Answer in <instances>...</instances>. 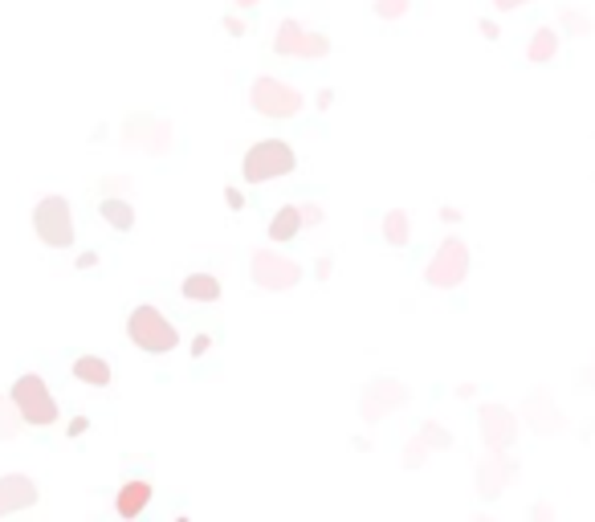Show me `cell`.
I'll use <instances>...</instances> for the list:
<instances>
[{
	"instance_id": "1",
	"label": "cell",
	"mask_w": 595,
	"mask_h": 522,
	"mask_svg": "<svg viewBox=\"0 0 595 522\" xmlns=\"http://www.w3.org/2000/svg\"><path fill=\"white\" fill-rule=\"evenodd\" d=\"M126 338H131L139 351H147V355H167V351L180 347L175 322L167 319L159 306H151V302H143V306H134L131 314H126Z\"/></svg>"
},
{
	"instance_id": "2",
	"label": "cell",
	"mask_w": 595,
	"mask_h": 522,
	"mask_svg": "<svg viewBox=\"0 0 595 522\" xmlns=\"http://www.w3.org/2000/svg\"><path fill=\"white\" fill-rule=\"evenodd\" d=\"M9 400L17 404L20 420H25L29 428H49V425H58L61 408H58V400H53L49 384L37 376V371H25V376H17V379H12Z\"/></svg>"
},
{
	"instance_id": "3",
	"label": "cell",
	"mask_w": 595,
	"mask_h": 522,
	"mask_svg": "<svg viewBox=\"0 0 595 522\" xmlns=\"http://www.w3.org/2000/svg\"><path fill=\"white\" fill-rule=\"evenodd\" d=\"M298 167V151L286 139H257V143L245 151L240 159V172H245V184H269V180H281Z\"/></svg>"
},
{
	"instance_id": "4",
	"label": "cell",
	"mask_w": 595,
	"mask_h": 522,
	"mask_svg": "<svg viewBox=\"0 0 595 522\" xmlns=\"http://www.w3.org/2000/svg\"><path fill=\"white\" fill-rule=\"evenodd\" d=\"M302 261H294L289 253H278L269 249V245H261V249L249 253V278L257 290L265 294H281V290H294L298 281H302Z\"/></svg>"
},
{
	"instance_id": "5",
	"label": "cell",
	"mask_w": 595,
	"mask_h": 522,
	"mask_svg": "<svg viewBox=\"0 0 595 522\" xmlns=\"http://www.w3.org/2000/svg\"><path fill=\"white\" fill-rule=\"evenodd\" d=\"M469 261H473V253L461 237H444V241L432 249V257L424 261V281L436 286V290H457V286L469 278Z\"/></svg>"
},
{
	"instance_id": "6",
	"label": "cell",
	"mask_w": 595,
	"mask_h": 522,
	"mask_svg": "<svg viewBox=\"0 0 595 522\" xmlns=\"http://www.w3.org/2000/svg\"><path fill=\"white\" fill-rule=\"evenodd\" d=\"M249 107L265 118H294L298 110L306 107V94L298 86H289L286 77L261 74V77H253V86H249Z\"/></svg>"
},
{
	"instance_id": "7",
	"label": "cell",
	"mask_w": 595,
	"mask_h": 522,
	"mask_svg": "<svg viewBox=\"0 0 595 522\" xmlns=\"http://www.w3.org/2000/svg\"><path fill=\"white\" fill-rule=\"evenodd\" d=\"M33 232L49 249H69L74 245L77 229H74V208H69L66 196H41L37 208H33Z\"/></svg>"
},
{
	"instance_id": "8",
	"label": "cell",
	"mask_w": 595,
	"mask_h": 522,
	"mask_svg": "<svg viewBox=\"0 0 595 522\" xmlns=\"http://www.w3.org/2000/svg\"><path fill=\"white\" fill-rule=\"evenodd\" d=\"M273 53L278 58H298V61H318L330 53V41L318 29L302 25L298 17H281L278 33H273Z\"/></svg>"
},
{
	"instance_id": "9",
	"label": "cell",
	"mask_w": 595,
	"mask_h": 522,
	"mask_svg": "<svg viewBox=\"0 0 595 522\" xmlns=\"http://www.w3.org/2000/svg\"><path fill=\"white\" fill-rule=\"evenodd\" d=\"M412 400V387L403 384L395 376H375L371 384L363 387V396H359V420L363 425H379L384 416H392L395 408H403Z\"/></svg>"
},
{
	"instance_id": "10",
	"label": "cell",
	"mask_w": 595,
	"mask_h": 522,
	"mask_svg": "<svg viewBox=\"0 0 595 522\" xmlns=\"http://www.w3.org/2000/svg\"><path fill=\"white\" fill-rule=\"evenodd\" d=\"M518 412L506 404H498V400H490V404L477 408V428H481V441H485V449H509L514 441H518Z\"/></svg>"
},
{
	"instance_id": "11",
	"label": "cell",
	"mask_w": 595,
	"mask_h": 522,
	"mask_svg": "<svg viewBox=\"0 0 595 522\" xmlns=\"http://www.w3.org/2000/svg\"><path fill=\"white\" fill-rule=\"evenodd\" d=\"M514 477H518V461L506 457V449H490V453L477 461V493H481V502L501 498V490H509Z\"/></svg>"
},
{
	"instance_id": "12",
	"label": "cell",
	"mask_w": 595,
	"mask_h": 522,
	"mask_svg": "<svg viewBox=\"0 0 595 522\" xmlns=\"http://www.w3.org/2000/svg\"><path fill=\"white\" fill-rule=\"evenodd\" d=\"M172 139H175V131L167 118H151V115L139 118L134 115V118H126V126H123V143L143 147L147 155H167L172 151Z\"/></svg>"
},
{
	"instance_id": "13",
	"label": "cell",
	"mask_w": 595,
	"mask_h": 522,
	"mask_svg": "<svg viewBox=\"0 0 595 522\" xmlns=\"http://www.w3.org/2000/svg\"><path fill=\"white\" fill-rule=\"evenodd\" d=\"M522 420L534 428L538 436H558L566 433V416L558 412L555 396H550L547 387H534L526 400H522Z\"/></svg>"
},
{
	"instance_id": "14",
	"label": "cell",
	"mask_w": 595,
	"mask_h": 522,
	"mask_svg": "<svg viewBox=\"0 0 595 522\" xmlns=\"http://www.w3.org/2000/svg\"><path fill=\"white\" fill-rule=\"evenodd\" d=\"M37 498H41V490L33 477H25V474L0 477V518H9L17 510H29V506H37Z\"/></svg>"
},
{
	"instance_id": "15",
	"label": "cell",
	"mask_w": 595,
	"mask_h": 522,
	"mask_svg": "<svg viewBox=\"0 0 595 522\" xmlns=\"http://www.w3.org/2000/svg\"><path fill=\"white\" fill-rule=\"evenodd\" d=\"M151 506V482L147 477H126L115 490V514L118 518H139Z\"/></svg>"
},
{
	"instance_id": "16",
	"label": "cell",
	"mask_w": 595,
	"mask_h": 522,
	"mask_svg": "<svg viewBox=\"0 0 595 522\" xmlns=\"http://www.w3.org/2000/svg\"><path fill=\"white\" fill-rule=\"evenodd\" d=\"M298 232H302V208L298 204H281L278 213L269 216V241L286 245V241H294Z\"/></svg>"
},
{
	"instance_id": "17",
	"label": "cell",
	"mask_w": 595,
	"mask_h": 522,
	"mask_svg": "<svg viewBox=\"0 0 595 522\" xmlns=\"http://www.w3.org/2000/svg\"><path fill=\"white\" fill-rule=\"evenodd\" d=\"M98 216H102L115 232H131L134 229V204L123 200V196H102V200H98Z\"/></svg>"
},
{
	"instance_id": "18",
	"label": "cell",
	"mask_w": 595,
	"mask_h": 522,
	"mask_svg": "<svg viewBox=\"0 0 595 522\" xmlns=\"http://www.w3.org/2000/svg\"><path fill=\"white\" fill-rule=\"evenodd\" d=\"M74 379L77 384H90V387H106L110 379H115V371H110V363H106L102 355H77L74 359Z\"/></svg>"
},
{
	"instance_id": "19",
	"label": "cell",
	"mask_w": 595,
	"mask_h": 522,
	"mask_svg": "<svg viewBox=\"0 0 595 522\" xmlns=\"http://www.w3.org/2000/svg\"><path fill=\"white\" fill-rule=\"evenodd\" d=\"M180 294L188 302H221V278L216 273H188V278L180 281Z\"/></svg>"
},
{
	"instance_id": "20",
	"label": "cell",
	"mask_w": 595,
	"mask_h": 522,
	"mask_svg": "<svg viewBox=\"0 0 595 522\" xmlns=\"http://www.w3.org/2000/svg\"><path fill=\"white\" fill-rule=\"evenodd\" d=\"M558 58V33L550 29V25H538L534 37L526 41V61H534V66H547V61Z\"/></svg>"
},
{
	"instance_id": "21",
	"label": "cell",
	"mask_w": 595,
	"mask_h": 522,
	"mask_svg": "<svg viewBox=\"0 0 595 522\" xmlns=\"http://www.w3.org/2000/svg\"><path fill=\"white\" fill-rule=\"evenodd\" d=\"M379 232H384V241L403 249V245L412 241V216L403 213V208H387L384 221H379Z\"/></svg>"
},
{
	"instance_id": "22",
	"label": "cell",
	"mask_w": 595,
	"mask_h": 522,
	"mask_svg": "<svg viewBox=\"0 0 595 522\" xmlns=\"http://www.w3.org/2000/svg\"><path fill=\"white\" fill-rule=\"evenodd\" d=\"M558 25H563L571 37H591V33H595V17H591V12L571 9V4H563V9H558Z\"/></svg>"
},
{
	"instance_id": "23",
	"label": "cell",
	"mask_w": 595,
	"mask_h": 522,
	"mask_svg": "<svg viewBox=\"0 0 595 522\" xmlns=\"http://www.w3.org/2000/svg\"><path fill=\"white\" fill-rule=\"evenodd\" d=\"M428 453H432V445L424 441L420 433H416V436H408V445H403V453H400L403 469H420V465L428 461Z\"/></svg>"
},
{
	"instance_id": "24",
	"label": "cell",
	"mask_w": 595,
	"mask_h": 522,
	"mask_svg": "<svg viewBox=\"0 0 595 522\" xmlns=\"http://www.w3.org/2000/svg\"><path fill=\"white\" fill-rule=\"evenodd\" d=\"M20 412H17V404H12L9 396H0V441H12V436L20 433Z\"/></svg>"
},
{
	"instance_id": "25",
	"label": "cell",
	"mask_w": 595,
	"mask_h": 522,
	"mask_svg": "<svg viewBox=\"0 0 595 522\" xmlns=\"http://www.w3.org/2000/svg\"><path fill=\"white\" fill-rule=\"evenodd\" d=\"M420 436L432 449H452V433L441 425V420H420Z\"/></svg>"
},
{
	"instance_id": "26",
	"label": "cell",
	"mask_w": 595,
	"mask_h": 522,
	"mask_svg": "<svg viewBox=\"0 0 595 522\" xmlns=\"http://www.w3.org/2000/svg\"><path fill=\"white\" fill-rule=\"evenodd\" d=\"M371 9H375L379 20H403L408 12H412V0H375Z\"/></svg>"
},
{
	"instance_id": "27",
	"label": "cell",
	"mask_w": 595,
	"mask_h": 522,
	"mask_svg": "<svg viewBox=\"0 0 595 522\" xmlns=\"http://www.w3.org/2000/svg\"><path fill=\"white\" fill-rule=\"evenodd\" d=\"M302 208V229H314V224H322V204H298Z\"/></svg>"
},
{
	"instance_id": "28",
	"label": "cell",
	"mask_w": 595,
	"mask_h": 522,
	"mask_svg": "<svg viewBox=\"0 0 595 522\" xmlns=\"http://www.w3.org/2000/svg\"><path fill=\"white\" fill-rule=\"evenodd\" d=\"M330 273H335V257H330V253H322V257L314 261V278H318V281H327Z\"/></svg>"
},
{
	"instance_id": "29",
	"label": "cell",
	"mask_w": 595,
	"mask_h": 522,
	"mask_svg": "<svg viewBox=\"0 0 595 522\" xmlns=\"http://www.w3.org/2000/svg\"><path fill=\"white\" fill-rule=\"evenodd\" d=\"M477 29H481V37H485V41H498L501 37V29H498V20H493V17H481Z\"/></svg>"
},
{
	"instance_id": "30",
	"label": "cell",
	"mask_w": 595,
	"mask_h": 522,
	"mask_svg": "<svg viewBox=\"0 0 595 522\" xmlns=\"http://www.w3.org/2000/svg\"><path fill=\"white\" fill-rule=\"evenodd\" d=\"M224 204H229L232 213H237V208H245V196H240V188H237V184L224 188Z\"/></svg>"
},
{
	"instance_id": "31",
	"label": "cell",
	"mask_w": 595,
	"mask_h": 522,
	"mask_svg": "<svg viewBox=\"0 0 595 522\" xmlns=\"http://www.w3.org/2000/svg\"><path fill=\"white\" fill-rule=\"evenodd\" d=\"M224 29H229L232 37H240V33H249V25H245V20H240L237 12H229V17H224Z\"/></svg>"
},
{
	"instance_id": "32",
	"label": "cell",
	"mask_w": 595,
	"mask_h": 522,
	"mask_svg": "<svg viewBox=\"0 0 595 522\" xmlns=\"http://www.w3.org/2000/svg\"><path fill=\"white\" fill-rule=\"evenodd\" d=\"M102 188H106V196H110V192H126V188H131V180H123V175H110Z\"/></svg>"
},
{
	"instance_id": "33",
	"label": "cell",
	"mask_w": 595,
	"mask_h": 522,
	"mask_svg": "<svg viewBox=\"0 0 595 522\" xmlns=\"http://www.w3.org/2000/svg\"><path fill=\"white\" fill-rule=\"evenodd\" d=\"M86 428H90V420H86V416H74V420L66 425V433H69V436H82Z\"/></svg>"
},
{
	"instance_id": "34",
	"label": "cell",
	"mask_w": 595,
	"mask_h": 522,
	"mask_svg": "<svg viewBox=\"0 0 595 522\" xmlns=\"http://www.w3.org/2000/svg\"><path fill=\"white\" fill-rule=\"evenodd\" d=\"M530 518H538V522H550V518H555V510H550V502H538L534 510H530Z\"/></svg>"
},
{
	"instance_id": "35",
	"label": "cell",
	"mask_w": 595,
	"mask_h": 522,
	"mask_svg": "<svg viewBox=\"0 0 595 522\" xmlns=\"http://www.w3.org/2000/svg\"><path fill=\"white\" fill-rule=\"evenodd\" d=\"M522 4H530V0H493L498 12H514V9H522Z\"/></svg>"
},
{
	"instance_id": "36",
	"label": "cell",
	"mask_w": 595,
	"mask_h": 522,
	"mask_svg": "<svg viewBox=\"0 0 595 522\" xmlns=\"http://www.w3.org/2000/svg\"><path fill=\"white\" fill-rule=\"evenodd\" d=\"M318 110H330V102H335V90H318Z\"/></svg>"
},
{
	"instance_id": "37",
	"label": "cell",
	"mask_w": 595,
	"mask_h": 522,
	"mask_svg": "<svg viewBox=\"0 0 595 522\" xmlns=\"http://www.w3.org/2000/svg\"><path fill=\"white\" fill-rule=\"evenodd\" d=\"M441 221H444V224H457V221H461V213H457L452 204H444V208H441Z\"/></svg>"
},
{
	"instance_id": "38",
	"label": "cell",
	"mask_w": 595,
	"mask_h": 522,
	"mask_svg": "<svg viewBox=\"0 0 595 522\" xmlns=\"http://www.w3.org/2000/svg\"><path fill=\"white\" fill-rule=\"evenodd\" d=\"M208 347H212V338H208V335H196V338H192V351H196V355H204Z\"/></svg>"
},
{
	"instance_id": "39",
	"label": "cell",
	"mask_w": 595,
	"mask_h": 522,
	"mask_svg": "<svg viewBox=\"0 0 595 522\" xmlns=\"http://www.w3.org/2000/svg\"><path fill=\"white\" fill-rule=\"evenodd\" d=\"M98 265V253H82V257H77V270H94Z\"/></svg>"
},
{
	"instance_id": "40",
	"label": "cell",
	"mask_w": 595,
	"mask_h": 522,
	"mask_svg": "<svg viewBox=\"0 0 595 522\" xmlns=\"http://www.w3.org/2000/svg\"><path fill=\"white\" fill-rule=\"evenodd\" d=\"M457 396H461V400L477 396V384H457Z\"/></svg>"
},
{
	"instance_id": "41",
	"label": "cell",
	"mask_w": 595,
	"mask_h": 522,
	"mask_svg": "<svg viewBox=\"0 0 595 522\" xmlns=\"http://www.w3.org/2000/svg\"><path fill=\"white\" fill-rule=\"evenodd\" d=\"M237 9H253V4H261V0H232Z\"/></svg>"
},
{
	"instance_id": "42",
	"label": "cell",
	"mask_w": 595,
	"mask_h": 522,
	"mask_svg": "<svg viewBox=\"0 0 595 522\" xmlns=\"http://www.w3.org/2000/svg\"><path fill=\"white\" fill-rule=\"evenodd\" d=\"M591 363H595V359H591Z\"/></svg>"
}]
</instances>
